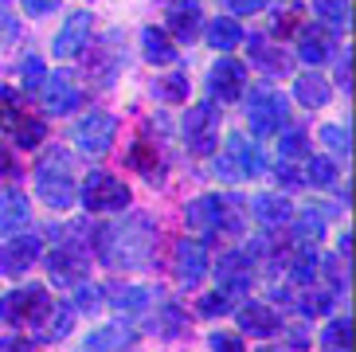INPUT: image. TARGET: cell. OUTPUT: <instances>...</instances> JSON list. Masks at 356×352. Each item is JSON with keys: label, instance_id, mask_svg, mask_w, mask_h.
I'll return each mask as SVG.
<instances>
[{"label": "cell", "instance_id": "obj_1", "mask_svg": "<svg viewBox=\"0 0 356 352\" xmlns=\"http://www.w3.org/2000/svg\"><path fill=\"white\" fill-rule=\"evenodd\" d=\"M153 243H157V227H153L149 216L118 219V223L98 231V259L110 270H137L149 266Z\"/></svg>", "mask_w": 356, "mask_h": 352}, {"label": "cell", "instance_id": "obj_2", "mask_svg": "<svg viewBox=\"0 0 356 352\" xmlns=\"http://www.w3.org/2000/svg\"><path fill=\"white\" fill-rule=\"evenodd\" d=\"M35 192H40V200L47 207H55V211H63V207H71L74 200H79V188H74V180H71V165H67L63 149L47 153L40 165H35Z\"/></svg>", "mask_w": 356, "mask_h": 352}, {"label": "cell", "instance_id": "obj_3", "mask_svg": "<svg viewBox=\"0 0 356 352\" xmlns=\"http://www.w3.org/2000/svg\"><path fill=\"white\" fill-rule=\"evenodd\" d=\"M86 239H90V227L86 223H74L67 227V243L51 250V259H47V270H51V278L59 286H74V282L86 278V270H90V255H86Z\"/></svg>", "mask_w": 356, "mask_h": 352}, {"label": "cell", "instance_id": "obj_4", "mask_svg": "<svg viewBox=\"0 0 356 352\" xmlns=\"http://www.w3.org/2000/svg\"><path fill=\"white\" fill-rule=\"evenodd\" d=\"M51 313V298L43 286H20L0 298V317L8 325H40Z\"/></svg>", "mask_w": 356, "mask_h": 352}, {"label": "cell", "instance_id": "obj_5", "mask_svg": "<svg viewBox=\"0 0 356 352\" xmlns=\"http://www.w3.org/2000/svg\"><path fill=\"white\" fill-rule=\"evenodd\" d=\"M216 168H220L223 180H251V176L266 173V161H262V153L243 134H231L223 157L216 161Z\"/></svg>", "mask_w": 356, "mask_h": 352}, {"label": "cell", "instance_id": "obj_6", "mask_svg": "<svg viewBox=\"0 0 356 352\" xmlns=\"http://www.w3.org/2000/svg\"><path fill=\"white\" fill-rule=\"evenodd\" d=\"M79 196H83L86 211L102 216V211H122V207L129 204V188L122 184L118 176H110V173H90Z\"/></svg>", "mask_w": 356, "mask_h": 352}, {"label": "cell", "instance_id": "obj_7", "mask_svg": "<svg viewBox=\"0 0 356 352\" xmlns=\"http://www.w3.org/2000/svg\"><path fill=\"white\" fill-rule=\"evenodd\" d=\"M286 118H290V102H286L282 94H274V90H254L251 94V102H247V125H251L259 137L278 134L286 125Z\"/></svg>", "mask_w": 356, "mask_h": 352}, {"label": "cell", "instance_id": "obj_8", "mask_svg": "<svg viewBox=\"0 0 356 352\" xmlns=\"http://www.w3.org/2000/svg\"><path fill=\"white\" fill-rule=\"evenodd\" d=\"M184 137H188V149L200 157L216 153V137H220V110L216 102H196L184 118Z\"/></svg>", "mask_w": 356, "mask_h": 352}, {"label": "cell", "instance_id": "obj_9", "mask_svg": "<svg viewBox=\"0 0 356 352\" xmlns=\"http://www.w3.org/2000/svg\"><path fill=\"white\" fill-rule=\"evenodd\" d=\"M114 134H118V122L106 114V110H90L83 122L74 125V141H79V149H83V153H95V157L110 153Z\"/></svg>", "mask_w": 356, "mask_h": 352}, {"label": "cell", "instance_id": "obj_10", "mask_svg": "<svg viewBox=\"0 0 356 352\" xmlns=\"http://www.w3.org/2000/svg\"><path fill=\"white\" fill-rule=\"evenodd\" d=\"M227 200L231 196H200V200H192L188 204V223L196 231H220V227L235 231L239 219L227 211Z\"/></svg>", "mask_w": 356, "mask_h": 352}, {"label": "cell", "instance_id": "obj_11", "mask_svg": "<svg viewBox=\"0 0 356 352\" xmlns=\"http://www.w3.org/2000/svg\"><path fill=\"white\" fill-rule=\"evenodd\" d=\"M43 106L47 114H74L83 106V94L74 86L71 71H55L51 79H43Z\"/></svg>", "mask_w": 356, "mask_h": 352}, {"label": "cell", "instance_id": "obj_12", "mask_svg": "<svg viewBox=\"0 0 356 352\" xmlns=\"http://www.w3.org/2000/svg\"><path fill=\"white\" fill-rule=\"evenodd\" d=\"M40 235H16L8 239L4 247H0V274H8V278H16V274H24V270H32V262L40 259Z\"/></svg>", "mask_w": 356, "mask_h": 352}, {"label": "cell", "instance_id": "obj_13", "mask_svg": "<svg viewBox=\"0 0 356 352\" xmlns=\"http://www.w3.org/2000/svg\"><path fill=\"white\" fill-rule=\"evenodd\" d=\"M208 90L220 98V102H231L247 90V67L239 59H220L208 74Z\"/></svg>", "mask_w": 356, "mask_h": 352}, {"label": "cell", "instance_id": "obj_14", "mask_svg": "<svg viewBox=\"0 0 356 352\" xmlns=\"http://www.w3.org/2000/svg\"><path fill=\"white\" fill-rule=\"evenodd\" d=\"M90 31H95V16H90V12H74V16H67L63 31L55 35V55H59V59H74V55L86 47Z\"/></svg>", "mask_w": 356, "mask_h": 352}, {"label": "cell", "instance_id": "obj_15", "mask_svg": "<svg viewBox=\"0 0 356 352\" xmlns=\"http://www.w3.org/2000/svg\"><path fill=\"white\" fill-rule=\"evenodd\" d=\"M204 28V12H200V0H177L168 4V35H177L180 43H192Z\"/></svg>", "mask_w": 356, "mask_h": 352}, {"label": "cell", "instance_id": "obj_16", "mask_svg": "<svg viewBox=\"0 0 356 352\" xmlns=\"http://www.w3.org/2000/svg\"><path fill=\"white\" fill-rule=\"evenodd\" d=\"M216 278H220V290H247L254 278V266H251V255H243V250H227L216 266Z\"/></svg>", "mask_w": 356, "mask_h": 352}, {"label": "cell", "instance_id": "obj_17", "mask_svg": "<svg viewBox=\"0 0 356 352\" xmlns=\"http://www.w3.org/2000/svg\"><path fill=\"white\" fill-rule=\"evenodd\" d=\"M28 219H32V204H28V196H24L20 188H4V192H0V235L20 231Z\"/></svg>", "mask_w": 356, "mask_h": 352}, {"label": "cell", "instance_id": "obj_18", "mask_svg": "<svg viewBox=\"0 0 356 352\" xmlns=\"http://www.w3.org/2000/svg\"><path fill=\"white\" fill-rule=\"evenodd\" d=\"M239 325L251 337H274V333L282 329V313H274L270 305H262V301H247L239 310Z\"/></svg>", "mask_w": 356, "mask_h": 352}, {"label": "cell", "instance_id": "obj_19", "mask_svg": "<svg viewBox=\"0 0 356 352\" xmlns=\"http://www.w3.org/2000/svg\"><path fill=\"white\" fill-rule=\"evenodd\" d=\"M204 274H208V250L200 247V243H180L177 247V278L184 286H196Z\"/></svg>", "mask_w": 356, "mask_h": 352}, {"label": "cell", "instance_id": "obj_20", "mask_svg": "<svg viewBox=\"0 0 356 352\" xmlns=\"http://www.w3.org/2000/svg\"><path fill=\"white\" fill-rule=\"evenodd\" d=\"M251 211H254V219H259L262 227H282V223L293 219V204L282 200V196H254Z\"/></svg>", "mask_w": 356, "mask_h": 352}, {"label": "cell", "instance_id": "obj_21", "mask_svg": "<svg viewBox=\"0 0 356 352\" xmlns=\"http://www.w3.org/2000/svg\"><path fill=\"white\" fill-rule=\"evenodd\" d=\"M129 341H134V329L129 325H106V329L86 337L83 352H122V344H129Z\"/></svg>", "mask_w": 356, "mask_h": 352}, {"label": "cell", "instance_id": "obj_22", "mask_svg": "<svg viewBox=\"0 0 356 352\" xmlns=\"http://www.w3.org/2000/svg\"><path fill=\"white\" fill-rule=\"evenodd\" d=\"M141 51H145L149 63H177V43L168 40V31H161V28L141 31Z\"/></svg>", "mask_w": 356, "mask_h": 352}, {"label": "cell", "instance_id": "obj_23", "mask_svg": "<svg viewBox=\"0 0 356 352\" xmlns=\"http://www.w3.org/2000/svg\"><path fill=\"white\" fill-rule=\"evenodd\" d=\"M325 55H329V28H302L298 59L302 63H325Z\"/></svg>", "mask_w": 356, "mask_h": 352}, {"label": "cell", "instance_id": "obj_24", "mask_svg": "<svg viewBox=\"0 0 356 352\" xmlns=\"http://www.w3.org/2000/svg\"><path fill=\"white\" fill-rule=\"evenodd\" d=\"M293 94H298V102H305V106H325L333 94H329V83H325L317 71H309V74H298V83H293Z\"/></svg>", "mask_w": 356, "mask_h": 352}, {"label": "cell", "instance_id": "obj_25", "mask_svg": "<svg viewBox=\"0 0 356 352\" xmlns=\"http://www.w3.org/2000/svg\"><path fill=\"white\" fill-rule=\"evenodd\" d=\"M208 43L216 51H231V47H239L243 43V28L231 16H220V20L208 24Z\"/></svg>", "mask_w": 356, "mask_h": 352}, {"label": "cell", "instance_id": "obj_26", "mask_svg": "<svg viewBox=\"0 0 356 352\" xmlns=\"http://www.w3.org/2000/svg\"><path fill=\"white\" fill-rule=\"evenodd\" d=\"M251 55H254V63H259L262 71H270V74H286V71H290L286 55H282V51H274V47L262 40V35H254V40H251Z\"/></svg>", "mask_w": 356, "mask_h": 352}, {"label": "cell", "instance_id": "obj_27", "mask_svg": "<svg viewBox=\"0 0 356 352\" xmlns=\"http://www.w3.org/2000/svg\"><path fill=\"white\" fill-rule=\"evenodd\" d=\"M110 301H114V310H122V313H141L149 301H153V294L141 290V286H118V290L110 294Z\"/></svg>", "mask_w": 356, "mask_h": 352}, {"label": "cell", "instance_id": "obj_28", "mask_svg": "<svg viewBox=\"0 0 356 352\" xmlns=\"http://www.w3.org/2000/svg\"><path fill=\"white\" fill-rule=\"evenodd\" d=\"M129 165L137 168V173L145 176V180H161L165 176V168H161V161H157V153L145 145V141H137L134 149H129Z\"/></svg>", "mask_w": 356, "mask_h": 352}, {"label": "cell", "instance_id": "obj_29", "mask_svg": "<svg viewBox=\"0 0 356 352\" xmlns=\"http://www.w3.org/2000/svg\"><path fill=\"white\" fill-rule=\"evenodd\" d=\"M348 341H353V321L348 317H337V321L325 325V333H321L325 352H348Z\"/></svg>", "mask_w": 356, "mask_h": 352}, {"label": "cell", "instance_id": "obj_30", "mask_svg": "<svg viewBox=\"0 0 356 352\" xmlns=\"http://www.w3.org/2000/svg\"><path fill=\"white\" fill-rule=\"evenodd\" d=\"M278 153H282V161H302V157H309V134L305 129H286L282 137H278Z\"/></svg>", "mask_w": 356, "mask_h": 352}, {"label": "cell", "instance_id": "obj_31", "mask_svg": "<svg viewBox=\"0 0 356 352\" xmlns=\"http://www.w3.org/2000/svg\"><path fill=\"white\" fill-rule=\"evenodd\" d=\"M290 278L298 282V286H309V282L317 278V250H314V247H302L298 255H293V262H290Z\"/></svg>", "mask_w": 356, "mask_h": 352}, {"label": "cell", "instance_id": "obj_32", "mask_svg": "<svg viewBox=\"0 0 356 352\" xmlns=\"http://www.w3.org/2000/svg\"><path fill=\"white\" fill-rule=\"evenodd\" d=\"M12 129H16V145L20 149H35V145H43V137H47V125H43L40 118H20Z\"/></svg>", "mask_w": 356, "mask_h": 352}, {"label": "cell", "instance_id": "obj_33", "mask_svg": "<svg viewBox=\"0 0 356 352\" xmlns=\"http://www.w3.org/2000/svg\"><path fill=\"white\" fill-rule=\"evenodd\" d=\"M20 94L12 90V86H0V129H12V125L20 122Z\"/></svg>", "mask_w": 356, "mask_h": 352}, {"label": "cell", "instance_id": "obj_34", "mask_svg": "<svg viewBox=\"0 0 356 352\" xmlns=\"http://www.w3.org/2000/svg\"><path fill=\"white\" fill-rule=\"evenodd\" d=\"M305 180H314V188L337 184V165L329 161V157H309V173H305Z\"/></svg>", "mask_w": 356, "mask_h": 352}, {"label": "cell", "instance_id": "obj_35", "mask_svg": "<svg viewBox=\"0 0 356 352\" xmlns=\"http://www.w3.org/2000/svg\"><path fill=\"white\" fill-rule=\"evenodd\" d=\"M314 12L329 24V28H341V24L348 20V4L345 0H314Z\"/></svg>", "mask_w": 356, "mask_h": 352}, {"label": "cell", "instance_id": "obj_36", "mask_svg": "<svg viewBox=\"0 0 356 352\" xmlns=\"http://www.w3.org/2000/svg\"><path fill=\"white\" fill-rule=\"evenodd\" d=\"M157 94L165 102H180V98H188V74H168L157 83Z\"/></svg>", "mask_w": 356, "mask_h": 352}, {"label": "cell", "instance_id": "obj_37", "mask_svg": "<svg viewBox=\"0 0 356 352\" xmlns=\"http://www.w3.org/2000/svg\"><path fill=\"white\" fill-rule=\"evenodd\" d=\"M16 40H20V20H16V16H12V8L0 0V51H4V47H12Z\"/></svg>", "mask_w": 356, "mask_h": 352}, {"label": "cell", "instance_id": "obj_38", "mask_svg": "<svg viewBox=\"0 0 356 352\" xmlns=\"http://www.w3.org/2000/svg\"><path fill=\"white\" fill-rule=\"evenodd\" d=\"M227 310H231V294L227 290L208 294V298H200V305H196L200 317H220V313H227Z\"/></svg>", "mask_w": 356, "mask_h": 352}, {"label": "cell", "instance_id": "obj_39", "mask_svg": "<svg viewBox=\"0 0 356 352\" xmlns=\"http://www.w3.org/2000/svg\"><path fill=\"white\" fill-rule=\"evenodd\" d=\"M321 141L341 157H348V149H353V137H348V129H341V125H321Z\"/></svg>", "mask_w": 356, "mask_h": 352}, {"label": "cell", "instance_id": "obj_40", "mask_svg": "<svg viewBox=\"0 0 356 352\" xmlns=\"http://www.w3.org/2000/svg\"><path fill=\"white\" fill-rule=\"evenodd\" d=\"M20 79H24V86H28V90H40V86H43L47 71H43V59H40V55H28V59H24Z\"/></svg>", "mask_w": 356, "mask_h": 352}, {"label": "cell", "instance_id": "obj_41", "mask_svg": "<svg viewBox=\"0 0 356 352\" xmlns=\"http://www.w3.org/2000/svg\"><path fill=\"white\" fill-rule=\"evenodd\" d=\"M293 231H298V239H302L305 247H314L317 239L325 235V223H321V219H314V211H305V219H298V227H293Z\"/></svg>", "mask_w": 356, "mask_h": 352}, {"label": "cell", "instance_id": "obj_42", "mask_svg": "<svg viewBox=\"0 0 356 352\" xmlns=\"http://www.w3.org/2000/svg\"><path fill=\"white\" fill-rule=\"evenodd\" d=\"M298 20H302V4H290L286 12H278L274 31H278V35H293V31H298Z\"/></svg>", "mask_w": 356, "mask_h": 352}, {"label": "cell", "instance_id": "obj_43", "mask_svg": "<svg viewBox=\"0 0 356 352\" xmlns=\"http://www.w3.org/2000/svg\"><path fill=\"white\" fill-rule=\"evenodd\" d=\"M298 305H302V313H309V317H317V313H325L329 305H333V294H325V290H317V294H305V298L298 301Z\"/></svg>", "mask_w": 356, "mask_h": 352}, {"label": "cell", "instance_id": "obj_44", "mask_svg": "<svg viewBox=\"0 0 356 352\" xmlns=\"http://www.w3.org/2000/svg\"><path fill=\"white\" fill-rule=\"evenodd\" d=\"M98 305H102V290L98 286H83L79 298H74V310H83V313H95Z\"/></svg>", "mask_w": 356, "mask_h": 352}, {"label": "cell", "instance_id": "obj_45", "mask_svg": "<svg viewBox=\"0 0 356 352\" xmlns=\"http://www.w3.org/2000/svg\"><path fill=\"white\" fill-rule=\"evenodd\" d=\"M74 329V310L71 305H63V310H59V317H55V325H51V333H47V337H51V341H63L67 333Z\"/></svg>", "mask_w": 356, "mask_h": 352}, {"label": "cell", "instance_id": "obj_46", "mask_svg": "<svg viewBox=\"0 0 356 352\" xmlns=\"http://www.w3.org/2000/svg\"><path fill=\"white\" fill-rule=\"evenodd\" d=\"M211 352H247V349H243V341L235 333H216L211 337Z\"/></svg>", "mask_w": 356, "mask_h": 352}, {"label": "cell", "instance_id": "obj_47", "mask_svg": "<svg viewBox=\"0 0 356 352\" xmlns=\"http://www.w3.org/2000/svg\"><path fill=\"white\" fill-rule=\"evenodd\" d=\"M180 325H184V313H180V310H165V317H161V321L153 325V329L165 333V337H168V333H177Z\"/></svg>", "mask_w": 356, "mask_h": 352}, {"label": "cell", "instance_id": "obj_48", "mask_svg": "<svg viewBox=\"0 0 356 352\" xmlns=\"http://www.w3.org/2000/svg\"><path fill=\"white\" fill-rule=\"evenodd\" d=\"M20 4H24L28 16H47V12L59 8V0H20Z\"/></svg>", "mask_w": 356, "mask_h": 352}, {"label": "cell", "instance_id": "obj_49", "mask_svg": "<svg viewBox=\"0 0 356 352\" xmlns=\"http://www.w3.org/2000/svg\"><path fill=\"white\" fill-rule=\"evenodd\" d=\"M231 12H239V16H247V12H262L270 0H227Z\"/></svg>", "mask_w": 356, "mask_h": 352}, {"label": "cell", "instance_id": "obj_50", "mask_svg": "<svg viewBox=\"0 0 356 352\" xmlns=\"http://www.w3.org/2000/svg\"><path fill=\"white\" fill-rule=\"evenodd\" d=\"M278 180H282V184H302L305 176L293 168V161H282V165H278Z\"/></svg>", "mask_w": 356, "mask_h": 352}, {"label": "cell", "instance_id": "obj_51", "mask_svg": "<svg viewBox=\"0 0 356 352\" xmlns=\"http://www.w3.org/2000/svg\"><path fill=\"white\" fill-rule=\"evenodd\" d=\"M0 352H32V341H24V337H8V341H0Z\"/></svg>", "mask_w": 356, "mask_h": 352}, {"label": "cell", "instance_id": "obj_52", "mask_svg": "<svg viewBox=\"0 0 356 352\" xmlns=\"http://www.w3.org/2000/svg\"><path fill=\"white\" fill-rule=\"evenodd\" d=\"M16 173V165H12V157L8 153H0V176H12Z\"/></svg>", "mask_w": 356, "mask_h": 352}, {"label": "cell", "instance_id": "obj_53", "mask_svg": "<svg viewBox=\"0 0 356 352\" xmlns=\"http://www.w3.org/2000/svg\"><path fill=\"white\" fill-rule=\"evenodd\" d=\"M290 341H293V349H305V344H309V337H305L302 329H293V333H290Z\"/></svg>", "mask_w": 356, "mask_h": 352}, {"label": "cell", "instance_id": "obj_54", "mask_svg": "<svg viewBox=\"0 0 356 352\" xmlns=\"http://www.w3.org/2000/svg\"><path fill=\"white\" fill-rule=\"evenodd\" d=\"M337 79H341V83H345V90H348V55L341 59V67H337Z\"/></svg>", "mask_w": 356, "mask_h": 352}, {"label": "cell", "instance_id": "obj_55", "mask_svg": "<svg viewBox=\"0 0 356 352\" xmlns=\"http://www.w3.org/2000/svg\"><path fill=\"white\" fill-rule=\"evenodd\" d=\"M259 352H278V349H259Z\"/></svg>", "mask_w": 356, "mask_h": 352}]
</instances>
